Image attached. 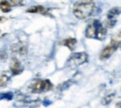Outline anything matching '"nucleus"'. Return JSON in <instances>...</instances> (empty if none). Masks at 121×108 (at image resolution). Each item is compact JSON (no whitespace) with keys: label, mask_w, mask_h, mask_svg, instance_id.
<instances>
[{"label":"nucleus","mask_w":121,"mask_h":108,"mask_svg":"<svg viewBox=\"0 0 121 108\" xmlns=\"http://www.w3.org/2000/svg\"><path fill=\"white\" fill-rule=\"evenodd\" d=\"M95 3L93 1H77L74 4V15L79 20H84L92 15L95 9Z\"/></svg>","instance_id":"nucleus-1"},{"label":"nucleus","mask_w":121,"mask_h":108,"mask_svg":"<svg viewBox=\"0 0 121 108\" xmlns=\"http://www.w3.org/2000/svg\"><path fill=\"white\" fill-rule=\"evenodd\" d=\"M106 34H107L106 28L98 20H94L91 23H89L85 32L86 37L97 39V40H104L105 38Z\"/></svg>","instance_id":"nucleus-2"},{"label":"nucleus","mask_w":121,"mask_h":108,"mask_svg":"<svg viewBox=\"0 0 121 108\" xmlns=\"http://www.w3.org/2000/svg\"><path fill=\"white\" fill-rule=\"evenodd\" d=\"M53 85L48 79H36L33 81L29 86V91L31 93H43L52 89Z\"/></svg>","instance_id":"nucleus-3"},{"label":"nucleus","mask_w":121,"mask_h":108,"mask_svg":"<svg viewBox=\"0 0 121 108\" xmlns=\"http://www.w3.org/2000/svg\"><path fill=\"white\" fill-rule=\"evenodd\" d=\"M89 56L86 52H76V53H72L70 55V57L68 58L67 62H66V66L71 67V68H75L77 67L83 63L88 62Z\"/></svg>","instance_id":"nucleus-4"},{"label":"nucleus","mask_w":121,"mask_h":108,"mask_svg":"<svg viewBox=\"0 0 121 108\" xmlns=\"http://www.w3.org/2000/svg\"><path fill=\"white\" fill-rule=\"evenodd\" d=\"M120 40H117L116 38H112L110 44L102 50V52L100 54V59L104 61V60H107L108 58H110L113 55V53L118 48V47L120 46Z\"/></svg>","instance_id":"nucleus-5"},{"label":"nucleus","mask_w":121,"mask_h":108,"mask_svg":"<svg viewBox=\"0 0 121 108\" xmlns=\"http://www.w3.org/2000/svg\"><path fill=\"white\" fill-rule=\"evenodd\" d=\"M23 70V67L22 65V63L20 62L19 60H17L16 58H13L10 62V71L12 73V76H17L19 74H21Z\"/></svg>","instance_id":"nucleus-6"},{"label":"nucleus","mask_w":121,"mask_h":108,"mask_svg":"<svg viewBox=\"0 0 121 108\" xmlns=\"http://www.w3.org/2000/svg\"><path fill=\"white\" fill-rule=\"evenodd\" d=\"M26 12L28 13H40L42 15L46 16H51V14L49 13V9H47L43 6H34V7H31L29 8Z\"/></svg>","instance_id":"nucleus-7"},{"label":"nucleus","mask_w":121,"mask_h":108,"mask_svg":"<svg viewBox=\"0 0 121 108\" xmlns=\"http://www.w3.org/2000/svg\"><path fill=\"white\" fill-rule=\"evenodd\" d=\"M10 48H11V51L13 53H17V54H20V55H24V54L27 53V46L23 43L13 44Z\"/></svg>","instance_id":"nucleus-8"},{"label":"nucleus","mask_w":121,"mask_h":108,"mask_svg":"<svg viewBox=\"0 0 121 108\" xmlns=\"http://www.w3.org/2000/svg\"><path fill=\"white\" fill-rule=\"evenodd\" d=\"M121 13V8L115 7L111 9L107 13V20L108 21H117V17Z\"/></svg>","instance_id":"nucleus-9"},{"label":"nucleus","mask_w":121,"mask_h":108,"mask_svg":"<svg viewBox=\"0 0 121 108\" xmlns=\"http://www.w3.org/2000/svg\"><path fill=\"white\" fill-rule=\"evenodd\" d=\"M76 38H73V37H70V38H66L64 39L62 42H61V45L64 47H67L70 50H74L76 45Z\"/></svg>","instance_id":"nucleus-10"},{"label":"nucleus","mask_w":121,"mask_h":108,"mask_svg":"<svg viewBox=\"0 0 121 108\" xmlns=\"http://www.w3.org/2000/svg\"><path fill=\"white\" fill-rule=\"evenodd\" d=\"M11 6L9 4V1H6V0H3L0 2V9L2 12L4 13H7V12H9L11 10Z\"/></svg>","instance_id":"nucleus-11"},{"label":"nucleus","mask_w":121,"mask_h":108,"mask_svg":"<svg viewBox=\"0 0 121 108\" xmlns=\"http://www.w3.org/2000/svg\"><path fill=\"white\" fill-rule=\"evenodd\" d=\"M8 100V101H10L13 99V93L12 92H5V93H1L0 94V100Z\"/></svg>","instance_id":"nucleus-12"},{"label":"nucleus","mask_w":121,"mask_h":108,"mask_svg":"<svg viewBox=\"0 0 121 108\" xmlns=\"http://www.w3.org/2000/svg\"><path fill=\"white\" fill-rule=\"evenodd\" d=\"M114 96H115V93H112V94H109V95L105 96V97L104 98V100H103V104H104V105L109 104L112 102V100L114 99Z\"/></svg>","instance_id":"nucleus-13"},{"label":"nucleus","mask_w":121,"mask_h":108,"mask_svg":"<svg viewBox=\"0 0 121 108\" xmlns=\"http://www.w3.org/2000/svg\"><path fill=\"white\" fill-rule=\"evenodd\" d=\"M9 77H8V76H6V75L0 76V87L6 86L7 83H8V81H9Z\"/></svg>","instance_id":"nucleus-14"},{"label":"nucleus","mask_w":121,"mask_h":108,"mask_svg":"<svg viewBox=\"0 0 121 108\" xmlns=\"http://www.w3.org/2000/svg\"><path fill=\"white\" fill-rule=\"evenodd\" d=\"M9 4H10V6L12 7V6H18V5H21V4H22V2H21V1H9Z\"/></svg>","instance_id":"nucleus-15"},{"label":"nucleus","mask_w":121,"mask_h":108,"mask_svg":"<svg viewBox=\"0 0 121 108\" xmlns=\"http://www.w3.org/2000/svg\"><path fill=\"white\" fill-rule=\"evenodd\" d=\"M6 21H7L6 18H4V17H0V23H1V22H6Z\"/></svg>","instance_id":"nucleus-16"},{"label":"nucleus","mask_w":121,"mask_h":108,"mask_svg":"<svg viewBox=\"0 0 121 108\" xmlns=\"http://www.w3.org/2000/svg\"><path fill=\"white\" fill-rule=\"evenodd\" d=\"M116 108H121V101L118 102V103L116 104Z\"/></svg>","instance_id":"nucleus-17"}]
</instances>
